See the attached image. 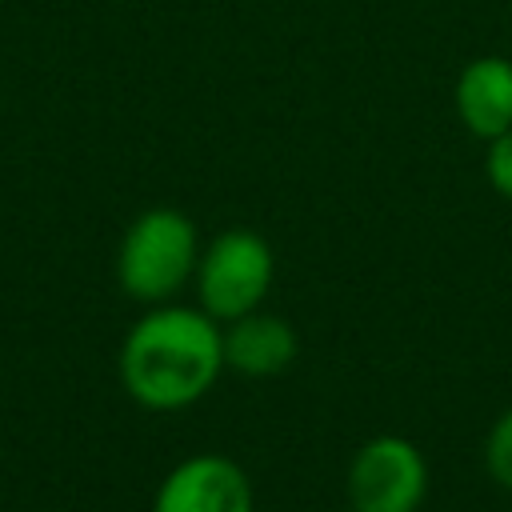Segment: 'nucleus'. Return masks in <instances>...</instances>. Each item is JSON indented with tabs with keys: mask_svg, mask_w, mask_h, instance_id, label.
<instances>
[{
	"mask_svg": "<svg viewBox=\"0 0 512 512\" xmlns=\"http://www.w3.org/2000/svg\"><path fill=\"white\" fill-rule=\"evenodd\" d=\"M200 248L204 244L188 212L168 204L144 208L120 236L116 284L140 304H168L192 284Z\"/></svg>",
	"mask_w": 512,
	"mask_h": 512,
	"instance_id": "f03ea898",
	"label": "nucleus"
},
{
	"mask_svg": "<svg viewBox=\"0 0 512 512\" xmlns=\"http://www.w3.org/2000/svg\"><path fill=\"white\" fill-rule=\"evenodd\" d=\"M272 272L276 260L264 236H256L252 228H224L200 248V264L192 276L196 304L212 320L228 324L264 304L272 288Z\"/></svg>",
	"mask_w": 512,
	"mask_h": 512,
	"instance_id": "7ed1b4c3",
	"label": "nucleus"
},
{
	"mask_svg": "<svg viewBox=\"0 0 512 512\" xmlns=\"http://www.w3.org/2000/svg\"><path fill=\"white\" fill-rule=\"evenodd\" d=\"M484 176L496 188V196L512 204V128L484 144Z\"/></svg>",
	"mask_w": 512,
	"mask_h": 512,
	"instance_id": "1a4fd4ad",
	"label": "nucleus"
},
{
	"mask_svg": "<svg viewBox=\"0 0 512 512\" xmlns=\"http://www.w3.org/2000/svg\"><path fill=\"white\" fill-rule=\"evenodd\" d=\"M484 464H488V476L512 492V408H504L496 416V424L488 428V440H484Z\"/></svg>",
	"mask_w": 512,
	"mask_h": 512,
	"instance_id": "6e6552de",
	"label": "nucleus"
},
{
	"mask_svg": "<svg viewBox=\"0 0 512 512\" xmlns=\"http://www.w3.org/2000/svg\"><path fill=\"white\" fill-rule=\"evenodd\" d=\"M296 332L276 312H244L224 324V368L240 376H280L296 360Z\"/></svg>",
	"mask_w": 512,
	"mask_h": 512,
	"instance_id": "0eeeda50",
	"label": "nucleus"
},
{
	"mask_svg": "<svg viewBox=\"0 0 512 512\" xmlns=\"http://www.w3.org/2000/svg\"><path fill=\"white\" fill-rule=\"evenodd\" d=\"M452 108L468 136L496 140L512 128V60L500 52L472 56L452 84Z\"/></svg>",
	"mask_w": 512,
	"mask_h": 512,
	"instance_id": "423d86ee",
	"label": "nucleus"
},
{
	"mask_svg": "<svg viewBox=\"0 0 512 512\" xmlns=\"http://www.w3.org/2000/svg\"><path fill=\"white\" fill-rule=\"evenodd\" d=\"M428 496L424 452L396 432L364 440L348 464V504L352 512H420Z\"/></svg>",
	"mask_w": 512,
	"mask_h": 512,
	"instance_id": "20e7f679",
	"label": "nucleus"
},
{
	"mask_svg": "<svg viewBox=\"0 0 512 512\" xmlns=\"http://www.w3.org/2000/svg\"><path fill=\"white\" fill-rule=\"evenodd\" d=\"M124 392L148 412H180L204 400L224 372V324L200 304H148L128 328L120 356Z\"/></svg>",
	"mask_w": 512,
	"mask_h": 512,
	"instance_id": "f257e3e1",
	"label": "nucleus"
},
{
	"mask_svg": "<svg viewBox=\"0 0 512 512\" xmlns=\"http://www.w3.org/2000/svg\"><path fill=\"white\" fill-rule=\"evenodd\" d=\"M252 480L248 472L220 456V452H196L168 468L152 496V512H252Z\"/></svg>",
	"mask_w": 512,
	"mask_h": 512,
	"instance_id": "39448f33",
	"label": "nucleus"
}]
</instances>
